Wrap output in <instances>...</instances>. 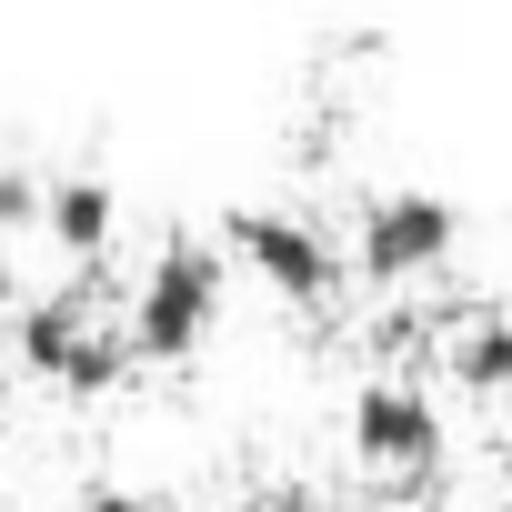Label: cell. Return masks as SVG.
<instances>
[{
    "label": "cell",
    "mask_w": 512,
    "mask_h": 512,
    "mask_svg": "<svg viewBox=\"0 0 512 512\" xmlns=\"http://www.w3.org/2000/svg\"><path fill=\"white\" fill-rule=\"evenodd\" d=\"M221 322V241H201V231H161V251L141 262V282L121 292V352H131V372L141 362H181V352H201V332Z\"/></svg>",
    "instance_id": "obj_1"
},
{
    "label": "cell",
    "mask_w": 512,
    "mask_h": 512,
    "mask_svg": "<svg viewBox=\"0 0 512 512\" xmlns=\"http://www.w3.org/2000/svg\"><path fill=\"white\" fill-rule=\"evenodd\" d=\"M11 352H21L31 372L71 382V392H111V382H131V352H121V332L101 322L91 282H71V292H31V302L11 312Z\"/></svg>",
    "instance_id": "obj_2"
},
{
    "label": "cell",
    "mask_w": 512,
    "mask_h": 512,
    "mask_svg": "<svg viewBox=\"0 0 512 512\" xmlns=\"http://www.w3.org/2000/svg\"><path fill=\"white\" fill-rule=\"evenodd\" d=\"M352 442H362V462H372V472H402L392 492L432 502V482H442V402H432L422 382L372 372V382L352 392Z\"/></svg>",
    "instance_id": "obj_3"
},
{
    "label": "cell",
    "mask_w": 512,
    "mask_h": 512,
    "mask_svg": "<svg viewBox=\"0 0 512 512\" xmlns=\"http://www.w3.org/2000/svg\"><path fill=\"white\" fill-rule=\"evenodd\" d=\"M452 241H462V201H452V191H432V181H382V191L362 201V221H352V262H362L372 282H402V272L442 262Z\"/></svg>",
    "instance_id": "obj_4"
},
{
    "label": "cell",
    "mask_w": 512,
    "mask_h": 512,
    "mask_svg": "<svg viewBox=\"0 0 512 512\" xmlns=\"http://www.w3.org/2000/svg\"><path fill=\"white\" fill-rule=\"evenodd\" d=\"M221 241H231L262 282H282L292 302H322V292L342 282V251L322 241V221H312V211H282V201H231V211H221Z\"/></svg>",
    "instance_id": "obj_5"
},
{
    "label": "cell",
    "mask_w": 512,
    "mask_h": 512,
    "mask_svg": "<svg viewBox=\"0 0 512 512\" xmlns=\"http://www.w3.org/2000/svg\"><path fill=\"white\" fill-rule=\"evenodd\" d=\"M41 221H51V241L71 251V262H101V251H111V221H121L111 171H41Z\"/></svg>",
    "instance_id": "obj_6"
},
{
    "label": "cell",
    "mask_w": 512,
    "mask_h": 512,
    "mask_svg": "<svg viewBox=\"0 0 512 512\" xmlns=\"http://www.w3.org/2000/svg\"><path fill=\"white\" fill-rule=\"evenodd\" d=\"M442 362H452V382H472V392H512V312H482V322H452Z\"/></svg>",
    "instance_id": "obj_7"
},
{
    "label": "cell",
    "mask_w": 512,
    "mask_h": 512,
    "mask_svg": "<svg viewBox=\"0 0 512 512\" xmlns=\"http://www.w3.org/2000/svg\"><path fill=\"white\" fill-rule=\"evenodd\" d=\"M41 221V171H21V161H0V292H11V241Z\"/></svg>",
    "instance_id": "obj_8"
},
{
    "label": "cell",
    "mask_w": 512,
    "mask_h": 512,
    "mask_svg": "<svg viewBox=\"0 0 512 512\" xmlns=\"http://www.w3.org/2000/svg\"><path fill=\"white\" fill-rule=\"evenodd\" d=\"M81 512H151V492H131V482H81Z\"/></svg>",
    "instance_id": "obj_9"
},
{
    "label": "cell",
    "mask_w": 512,
    "mask_h": 512,
    "mask_svg": "<svg viewBox=\"0 0 512 512\" xmlns=\"http://www.w3.org/2000/svg\"><path fill=\"white\" fill-rule=\"evenodd\" d=\"M241 512H322V492L312 482H272V492H251Z\"/></svg>",
    "instance_id": "obj_10"
},
{
    "label": "cell",
    "mask_w": 512,
    "mask_h": 512,
    "mask_svg": "<svg viewBox=\"0 0 512 512\" xmlns=\"http://www.w3.org/2000/svg\"><path fill=\"white\" fill-rule=\"evenodd\" d=\"M0 432H11V372H0Z\"/></svg>",
    "instance_id": "obj_11"
},
{
    "label": "cell",
    "mask_w": 512,
    "mask_h": 512,
    "mask_svg": "<svg viewBox=\"0 0 512 512\" xmlns=\"http://www.w3.org/2000/svg\"><path fill=\"white\" fill-rule=\"evenodd\" d=\"M422 512H452V502H442V492H432V502H422Z\"/></svg>",
    "instance_id": "obj_12"
}]
</instances>
